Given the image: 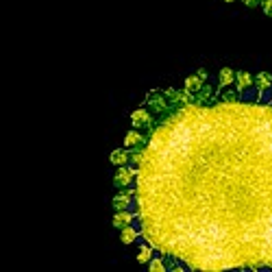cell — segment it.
Instances as JSON below:
<instances>
[{
    "mask_svg": "<svg viewBox=\"0 0 272 272\" xmlns=\"http://www.w3.org/2000/svg\"><path fill=\"white\" fill-rule=\"evenodd\" d=\"M135 198L161 255L205 272L272 268V105H179L150 131Z\"/></svg>",
    "mask_w": 272,
    "mask_h": 272,
    "instance_id": "cell-1",
    "label": "cell"
},
{
    "mask_svg": "<svg viewBox=\"0 0 272 272\" xmlns=\"http://www.w3.org/2000/svg\"><path fill=\"white\" fill-rule=\"evenodd\" d=\"M135 177H137V170H133L129 166H122V168H118L116 177H113V185H116L118 190H126Z\"/></svg>",
    "mask_w": 272,
    "mask_h": 272,
    "instance_id": "cell-2",
    "label": "cell"
},
{
    "mask_svg": "<svg viewBox=\"0 0 272 272\" xmlns=\"http://www.w3.org/2000/svg\"><path fill=\"white\" fill-rule=\"evenodd\" d=\"M146 144H148V137L142 135L137 129H133L124 135V148L126 150H142V148H146Z\"/></svg>",
    "mask_w": 272,
    "mask_h": 272,
    "instance_id": "cell-3",
    "label": "cell"
},
{
    "mask_svg": "<svg viewBox=\"0 0 272 272\" xmlns=\"http://www.w3.org/2000/svg\"><path fill=\"white\" fill-rule=\"evenodd\" d=\"M131 124L135 126V129H150V126H155V120L150 116L148 109H135V111L131 113Z\"/></svg>",
    "mask_w": 272,
    "mask_h": 272,
    "instance_id": "cell-4",
    "label": "cell"
},
{
    "mask_svg": "<svg viewBox=\"0 0 272 272\" xmlns=\"http://www.w3.org/2000/svg\"><path fill=\"white\" fill-rule=\"evenodd\" d=\"M109 161H111L116 168H122V166H126V163H131V150H126V148L113 150V153L109 155Z\"/></svg>",
    "mask_w": 272,
    "mask_h": 272,
    "instance_id": "cell-5",
    "label": "cell"
},
{
    "mask_svg": "<svg viewBox=\"0 0 272 272\" xmlns=\"http://www.w3.org/2000/svg\"><path fill=\"white\" fill-rule=\"evenodd\" d=\"M185 92L192 94V96H198L203 92V78L198 74H192V76H185Z\"/></svg>",
    "mask_w": 272,
    "mask_h": 272,
    "instance_id": "cell-6",
    "label": "cell"
},
{
    "mask_svg": "<svg viewBox=\"0 0 272 272\" xmlns=\"http://www.w3.org/2000/svg\"><path fill=\"white\" fill-rule=\"evenodd\" d=\"M253 81H255V78H253L249 72H244V70L235 74V87H238L240 94H244L246 89H251V87H253Z\"/></svg>",
    "mask_w": 272,
    "mask_h": 272,
    "instance_id": "cell-7",
    "label": "cell"
},
{
    "mask_svg": "<svg viewBox=\"0 0 272 272\" xmlns=\"http://www.w3.org/2000/svg\"><path fill=\"white\" fill-rule=\"evenodd\" d=\"M235 74H238V72H233L231 68H222L220 74H218V76H220V78H218V87H220V89L229 87L235 81Z\"/></svg>",
    "mask_w": 272,
    "mask_h": 272,
    "instance_id": "cell-8",
    "label": "cell"
},
{
    "mask_svg": "<svg viewBox=\"0 0 272 272\" xmlns=\"http://www.w3.org/2000/svg\"><path fill=\"white\" fill-rule=\"evenodd\" d=\"M131 220H133V216L129 214V209H120V211H116V216H113L111 222L116 229H122L126 225H131Z\"/></svg>",
    "mask_w": 272,
    "mask_h": 272,
    "instance_id": "cell-9",
    "label": "cell"
},
{
    "mask_svg": "<svg viewBox=\"0 0 272 272\" xmlns=\"http://www.w3.org/2000/svg\"><path fill=\"white\" fill-rule=\"evenodd\" d=\"M255 85H257V92L264 94L268 87H272V76L268 74V72H259V74L255 76Z\"/></svg>",
    "mask_w": 272,
    "mask_h": 272,
    "instance_id": "cell-10",
    "label": "cell"
},
{
    "mask_svg": "<svg viewBox=\"0 0 272 272\" xmlns=\"http://www.w3.org/2000/svg\"><path fill=\"white\" fill-rule=\"evenodd\" d=\"M129 203H131L129 190H126V192H120V194L111 201V205H113V209H116V211H120V209H129Z\"/></svg>",
    "mask_w": 272,
    "mask_h": 272,
    "instance_id": "cell-11",
    "label": "cell"
},
{
    "mask_svg": "<svg viewBox=\"0 0 272 272\" xmlns=\"http://www.w3.org/2000/svg\"><path fill=\"white\" fill-rule=\"evenodd\" d=\"M137 235H140V233H137L131 225H126V227L120 229V242H122V244H131V242H135Z\"/></svg>",
    "mask_w": 272,
    "mask_h": 272,
    "instance_id": "cell-12",
    "label": "cell"
},
{
    "mask_svg": "<svg viewBox=\"0 0 272 272\" xmlns=\"http://www.w3.org/2000/svg\"><path fill=\"white\" fill-rule=\"evenodd\" d=\"M153 246V244H150ZM150 246H146V244H142L140 246V253H137V262L140 264H148L150 259H153V249Z\"/></svg>",
    "mask_w": 272,
    "mask_h": 272,
    "instance_id": "cell-13",
    "label": "cell"
},
{
    "mask_svg": "<svg viewBox=\"0 0 272 272\" xmlns=\"http://www.w3.org/2000/svg\"><path fill=\"white\" fill-rule=\"evenodd\" d=\"M148 270L150 272H163V270H168L166 268V262H163V257L150 259V262H148Z\"/></svg>",
    "mask_w": 272,
    "mask_h": 272,
    "instance_id": "cell-14",
    "label": "cell"
},
{
    "mask_svg": "<svg viewBox=\"0 0 272 272\" xmlns=\"http://www.w3.org/2000/svg\"><path fill=\"white\" fill-rule=\"evenodd\" d=\"M262 9H264V13L272 17V0H262Z\"/></svg>",
    "mask_w": 272,
    "mask_h": 272,
    "instance_id": "cell-15",
    "label": "cell"
},
{
    "mask_svg": "<svg viewBox=\"0 0 272 272\" xmlns=\"http://www.w3.org/2000/svg\"><path fill=\"white\" fill-rule=\"evenodd\" d=\"M242 2H244L249 9H253V7H257V4H259V0H242Z\"/></svg>",
    "mask_w": 272,
    "mask_h": 272,
    "instance_id": "cell-16",
    "label": "cell"
},
{
    "mask_svg": "<svg viewBox=\"0 0 272 272\" xmlns=\"http://www.w3.org/2000/svg\"><path fill=\"white\" fill-rule=\"evenodd\" d=\"M196 74H198V76H201V78H203V81H205V78H207V70H205V68H201V70H198V72H196Z\"/></svg>",
    "mask_w": 272,
    "mask_h": 272,
    "instance_id": "cell-17",
    "label": "cell"
},
{
    "mask_svg": "<svg viewBox=\"0 0 272 272\" xmlns=\"http://www.w3.org/2000/svg\"><path fill=\"white\" fill-rule=\"evenodd\" d=\"M225 2H233V0H225Z\"/></svg>",
    "mask_w": 272,
    "mask_h": 272,
    "instance_id": "cell-18",
    "label": "cell"
}]
</instances>
